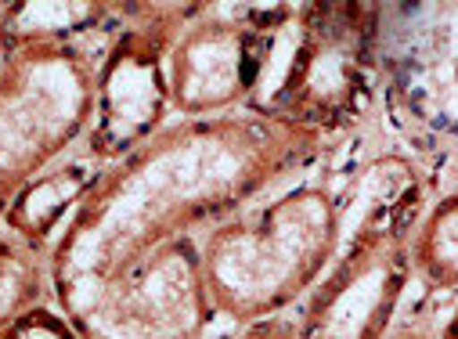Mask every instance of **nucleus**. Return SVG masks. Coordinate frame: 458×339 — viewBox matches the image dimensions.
Masks as SVG:
<instances>
[{
	"mask_svg": "<svg viewBox=\"0 0 458 339\" xmlns=\"http://www.w3.org/2000/svg\"><path fill=\"white\" fill-rule=\"evenodd\" d=\"M335 145L250 112L170 120L127 159L105 166L47 253L51 303L65 310L112 275L206 239L216 224L310 174Z\"/></svg>",
	"mask_w": 458,
	"mask_h": 339,
	"instance_id": "nucleus-1",
	"label": "nucleus"
},
{
	"mask_svg": "<svg viewBox=\"0 0 458 339\" xmlns=\"http://www.w3.org/2000/svg\"><path fill=\"white\" fill-rule=\"evenodd\" d=\"M40 303H51L47 253L0 232V335Z\"/></svg>",
	"mask_w": 458,
	"mask_h": 339,
	"instance_id": "nucleus-10",
	"label": "nucleus"
},
{
	"mask_svg": "<svg viewBox=\"0 0 458 339\" xmlns=\"http://www.w3.org/2000/svg\"><path fill=\"white\" fill-rule=\"evenodd\" d=\"M347 235V174L318 166L202 239V278L216 321L253 325L293 314Z\"/></svg>",
	"mask_w": 458,
	"mask_h": 339,
	"instance_id": "nucleus-2",
	"label": "nucleus"
},
{
	"mask_svg": "<svg viewBox=\"0 0 458 339\" xmlns=\"http://www.w3.org/2000/svg\"><path fill=\"white\" fill-rule=\"evenodd\" d=\"M415 282L433 296H458V191L429 195L408 239Z\"/></svg>",
	"mask_w": 458,
	"mask_h": 339,
	"instance_id": "nucleus-9",
	"label": "nucleus"
},
{
	"mask_svg": "<svg viewBox=\"0 0 458 339\" xmlns=\"http://www.w3.org/2000/svg\"><path fill=\"white\" fill-rule=\"evenodd\" d=\"M181 12L184 4H127V22L108 37L98 62L94 116L80 145L101 170L138 152L174 120L166 44Z\"/></svg>",
	"mask_w": 458,
	"mask_h": 339,
	"instance_id": "nucleus-6",
	"label": "nucleus"
},
{
	"mask_svg": "<svg viewBox=\"0 0 458 339\" xmlns=\"http://www.w3.org/2000/svg\"><path fill=\"white\" fill-rule=\"evenodd\" d=\"M127 22V4L105 0H8L0 4V55L40 44L94 40Z\"/></svg>",
	"mask_w": 458,
	"mask_h": 339,
	"instance_id": "nucleus-8",
	"label": "nucleus"
},
{
	"mask_svg": "<svg viewBox=\"0 0 458 339\" xmlns=\"http://www.w3.org/2000/svg\"><path fill=\"white\" fill-rule=\"evenodd\" d=\"M105 40L0 55V228L22 188L83 145Z\"/></svg>",
	"mask_w": 458,
	"mask_h": 339,
	"instance_id": "nucleus-4",
	"label": "nucleus"
},
{
	"mask_svg": "<svg viewBox=\"0 0 458 339\" xmlns=\"http://www.w3.org/2000/svg\"><path fill=\"white\" fill-rule=\"evenodd\" d=\"M0 339H83V335L55 303H40L30 314H22Z\"/></svg>",
	"mask_w": 458,
	"mask_h": 339,
	"instance_id": "nucleus-11",
	"label": "nucleus"
},
{
	"mask_svg": "<svg viewBox=\"0 0 458 339\" xmlns=\"http://www.w3.org/2000/svg\"><path fill=\"white\" fill-rule=\"evenodd\" d=\"M379 4H275L250 116L343 145L376 105Z\"/></svg>",
	"mask_w": 458,
	"mask_h": 339,
	"instance_id": "nucleus-3",
	"label": "nucleus"
},
{
	"mask_svg": "<svg viewBox=\"0 0 458 339\" xmlns=\"http://www.w3.org/2000/svg\"><path fill=\"white\" fill-rule=\"evenodd\" d=\"M275 4H184L166 44L174 120L246 112L260 90Z\"/></svg>",
	"mask_w": 458,
	"mask_h": 339,
	"instance_id": "nucleus-5",
	"label": "nucleus"
},
{
	"mask_svg": "<svg viewBox=\"0 0 458 339\" xmlns=\"http://www.w3.org/2000/svg\"><path fill=\"white\" fill-rule=\"evenodd\" d=\"M437 339H458V296H454V303H451L447 318L440 321V328H437Z\"/></svg>",
	"mask_w": 458,
	"mask_h": 339,
	"instance_id": "nucleus-13",
	"label": "nucleus"
},
{
	"mask_svg": "<svg viewBox=\"0 0 458 339\" xmlns=\"http://www.w3.org/2000/svg\"><path fill=\"white\" fill-rule=\"evenodd\" d=\"M437 328H440V321L415 314V318H401L386 339H437Z\"/></svg>",
	"mask_w": 458,
	"mask_h": 339,
	"instance_id": "nucleus-12",
	"label": "nucleus"
},
{
	"mask_svg": "<svg viewBox=\"0 0 458 339\" xmlns=\"http://www.w3.org/2000/svg\"><path fill=\"white\" fill-rule=\"evenodd\" d=\"M98 174H101V166L83 148H76L72 156H65L62 163H55L51 170H44L40 177H33L22 188V195L12 202L0 232L22 239L33 250L51 253V246L65 232V224L80 209V202Z\"/></svg>",
	"mask_w": 458,
	"mask_h": 339,
	"instance_id": "nucleus-7",
	"label": "nucleus"
},
{
	"mask_svg": "<svg viewBox=\"0 0 458 339\" xmlns=\"http://www.w3.org/2000/svg\"><path fill=\"white\" fill-rule=\"evenodd\" d=\"M202 339H242V332H239V325H232V328H224V332H209Z\"/></svg>",
	"mask_w": 458,
	"mask_h": 339,
	"instance_id": "nucleus-14",
	"label": "nucleus"
}]
</instances>
